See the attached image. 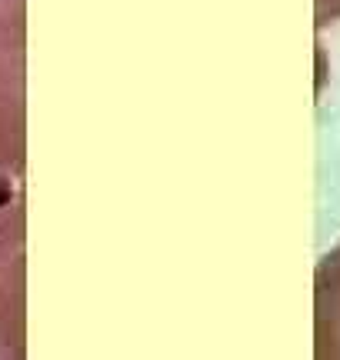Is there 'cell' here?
I'll return each instance as SVG.
<instances>
[{
  "mask_svg": "<svg viewBox=\"0 0 340 360\" xmlns=\"http://www.w3.org/2000/svg\"><path fill=\"white\" fill-rule=\"evenodd\" d=\"M24 170V0H0V174Z\"/></svg>",
  "mask_w": 340,
  "mask_h": 360,
  "instance_id": "obj_1",
  "label": "cell"
},
{
  "mask_svg": "<svg viewBox=\"0 0 340 360\" xmlns=\"http://www.w3.org/2000/svg\"><path fill=\"white\" fill-rule=\"evenodd\" d=\"M314 354L340 360V244L314 274Z\"/></svg>",
  "mask_w": 340,
  "mask_h": 360,
  "instance_id": "obj_2",
  "label": "cell"
},
{
  "mask_svg": "<svg viewBox=\"0 0 340 360\" xmlns=\"http://www.w3.org/2000/svg\"><path fill=\"white\" fill-rule=\"evenodd\" d=\"M340 20V0H317V27H327Z\"/></svg>",
  "mask_w": 340,
  "mask_h": 360,
  "instance_id": "obj_3",
  "label": "cell"
}]
</instances>
